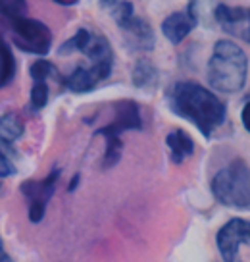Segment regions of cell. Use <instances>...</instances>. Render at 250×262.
<instances>
[{
	"instance_id": "obj_31",
	"label": "cell",
	"mask_w": 250,
	"mask_h": 262,
	"mask_svg": "<svg viewBox=\"0 0 250 262\" xmlns=\"http://www.w3.org/2000/svg\"><path fill=\"white\" fill-rule=\"evenodd\" d=\"M2 193H4V191H2V181H0V195H2Z\"/></svg>"
},
{
	"instance_id": "obj_18",
	"label": "cell",
	"mask_w": 250,
	"mask_h": 262,
	"mask_svg": "<svg viewBox=\"0 0 250 262\" xmlns=\"http://www.w3.org/2000/svg\"><path fill=\"white\" fill-rule=\"evenodd\" d=\"M29 75H31V79L35 83L37 81L47 83V79H50V77H54V79H58V81L62 83V77H64V75L58 74V68L52 64L50 60H47V58L35 60V62L29 66Z\"/></svg>"
},
{
	"instance_id": "obj_11",
	"label": "cell",
	"mask_w": 250,
	"mask_h": 262,
	"mask_svg": "<svg viewBox=\"0 0 250 262\" xmlns=\"http://www.w3.org/2000/svg\"><path fill=\"white\" fill-rule=\"evenodd\" d=\"M196 27H198V21H194L185 10H179V12H171L170 16H166L162 19L160 31L166 41H170L173 47H177Z\"/></svg>"
},
{
	"instance_id": "obj_17",
	"label": "cell",
	"mask_w": 250,
	"mask_h": 262,
	"mask_svg": "<svg viewBox=\"0 0 250 262\" xmlns=\"http://www.w3.org/2000/svg\"><path fill=\"white\" fill-rule=\"evenodd\" d=\"M90 37H93V31H89L87 27H79L70 39H65V41L60 45L58 54H60V56H70V54H75V52H81V54H83V50L87 49V45H89Z\"/></svg>"
},
{
	"instance_id": "obj_3",
	"label": "cell",
	"mask_w": 250,
	"mask_h": 262,
	"mask_svg": "<svg viewBox=\"0 0 250 262\" xmlns=\"http://www.w3.org/2000/svg\"><path fill=\"white\" fill-rule=\"evenodd\" d=\"M214 199L235 210H250V166L237 158L214 173L210 181Z\"/></svg>"
},
{
	"instance_id": "obj_21",
	"label": "cell",
	"mask_w": 250,
	"mask_h": 262,
	"mask_svg": "<svg viewBox=\"0 0 250 262\" xmlns=\"http://www.w3.org/2000/svg\"><path fill=\"white\" fill-rule=\"evenodd\" d=\"M49 98H50L49 83L44 81L33 83L31 93H29V110H33V112L42 110V108L49 104Z\"/></svg>"
},
{
	"instance_id": "obj_28",
	"label": "cell",
	"mask_w": 250,
	"mask_h": 262,
	"mask_svg": "<svg viewBox=\"0 0 250 262\" xmlns=\"http://www.w3.org/2000/svg\"><path fill=\"white\" fill-rule=\"evenodd\" d=\"M79 181H81V176H79V173H75V176L72 178V181H70V185H67V191H70V193H73V191H75V187L79 185Z\"/></svg>"
},
{
	"instance_id": "obj_30",
	"label": "cell",
	"mask_w": 250,
	"mask_h": 262,
	"mask_svg": "<svg viewBox=\"0 0 250 262\" xmlns=\"http://www.w3.org/2000/svg\"><path fill=\"white\" fill-rule=\"evenodd\" d=\"M4 254V243H2V237H0V256Z\"/></svg>"
},
{
	"instance_id": "obj_12",
	"label": "cell",
	"mask_w": 250,
	"mask_h": 262,
	"mask_svg": "<svg viewBox=\"0 0 250 262\" xmlns=\"http://www.w3.org/2000/svg\"><path fill=\"white\" fill-rule=\"evenodd\" d=\"M100 81L102 79L98 77V74L90 66H77L70 74L62 77V85L75 95H87V93L97 89V85Z\"/></svg>"
},
{
	"instance_id": "obj_24",
	"label": "cell",
	"mask_w": 250,
	"mask_h": 262,
	"mask_svg": "<svg viewBox=\"0 0 250 262\" xmlns=\"http://www.w3.org/2000/svg\"><path fill=\"white\" fill-rule=\"evenodd\" d=\"M200 8H202V0H187L185 12L193 17L194 21L200 24Z\"/></svg>"
},
{
	"instance_id": "obj_26",
	"label": "cell",
	"mask_w": 250,
	"mask_h": 262,
	"mask_svg": "<svg viewBox=\"0 0 250 262\" xmlns=\"http://www.w3.org/2000/svg\"><path fill=\"white\" fill-rule=\"evenodd\" d=\"M120 0H98V6L102 10H112Z\"/></svg>"
},
{
	"instance_id": "obj_20",
	"label": "cell",
	"mask_w": 250,
	"mask_h": 262,
	"mask_svg": "<svg viewBox=\"0 0 250 262\" xmlns=\"http://www.w3.org/2000/svg\"><path fill=\"white\" fill-rule=\"evenodd\" d=\"M27 0H0V19L4 21L27 16Z\"/></svg>"
},
{
	"instance_id": "obj_25",
	"label": "cell",
	"mask_w": 250,
	"mask_h": 262,
	"mask_svg": "<svg viewBox=\"0 0 250 262\" xmlns=\"http://www.w3.org/2000/svg\"><path fill=\"white\" fill-rule=\"evenodd\" d=\"M241 123L242 127H244V131L250 133V98L244 100V104L241 108Z\"/></svg>"
},
{
	"instance_id": "obj_4",
	"label": "cell",
	"mask_w": 250,
	"mask_h": 262,
	"mask_svg": "<svg viewBox=\"0 0 250 262\" xmlns=\"http://www.w3.org/2000/svg\"><path fill=\"white\" fill-rule=\"evenodd\" d=\"M6 25L12 31L16 49H19L21 52L35 54V56H47L52 50L54 35L44 21L24 16L10 19V21H6Z\"/></svg>"
},
{
	"instance_id": "obj_15",
	"label": "cell",
	"mask_w": 250,
	"mask_h": 262,
	"mask_svg": "<svg viewBox=\"0 0 250 262\" xmlns=\"http://www.w3.org/2000/svg\"><path fill=\"white\" fill-rule=\"evenodd\" d=\"M160 81V72L150 58L141 56L131 68V83L135 89H152Z\"/></svg>"
},
{
	"instance_id": "obj_27",
	"label": "cell",
	"mask_w": 250,
	"mask_h": 262,
	"mask_svg": "<svg viewBox=\"0 0 250 262\" xmlns=\"http://www.w3.org/2000/svg\"><path fill=\"white\" fill-rule=\"evenodd\" d=\"M54 4L58 6H65V8H70V6H75V4H79L81 0H52Z\"/></svg>"
},
{
	"instance_id": "obj_5",
	"label": "cell",
	"mask_w": 250,
	"mask_h": 262,
	"mask_svg": "<svg viewBox=\"0 0 250 262\" xmlns=\"http://www.w3.org/2000/svg\"><path fill=\"white\" fill-rule=\"evenodd\" d=\"M223 262H250V220L231 218L216 235Z\"/></svg>"
},
{
	"instance_id": "obj_19",
	"label": "cell",
	"mask_w": 250,
	"mask_h": 262,
	"mask_svg": "<svg viewBox=\"0 0 250 262\" xmlns=\"http://www.w3.org/2000/svg\"><path fill=\"white\" fill-rule=\"evenodd\" d=\"M104 141L106 148L104 155H102V170H108L120 162L121 152H123V143H121V137H104Z\"/></svg>"
},
{
	"instance_id": "obj_1",
	"label": "cell",
	"mask_w": 250,
	"mask_h": 262,
	"mask_svg": "<svg viewBox=\"0 0 250 262\" xmlns=\"http://www.w3.org/2000/svg\"><path fill=\"white\" fill-rule=\"evenodd\" d=\"M166 102L173 114L193 123L204 139L221 127L227 120V104L214 93L196 81H175L166 91Z\"/></svg>"
},
{
	"instance_id": "obj_2",
	"label": "cell",
	"mask_w": 250,
	"mask_h": 262,
	"mask_svg": "<svg viewBox=\"0 0 250 262\" xmlns=\"http://www.w3.org/2000/svg\"><path fill=\"white\" fill-rule=\"evenodd\" d=\"M206 77L214 93L235 95L248 79V56L231 39H219L212 49Z\"/></svg>"
},
{
	"instance_id": "obj_16",
	"label": "cell",
	"mask_w": 250,
	"mask_h": 262,
	"mask_svg": "<svg viewBox=\"0 0 250 262\" xmlns=\"http://www.w3.org/2000/svg\"><path fill=\"white\" fill-rule=\"evenodd\" d=\"M17 75V60L16 54L4 37H0V89L10 87Z\"/></svg>"
},
{
	"instance_id": "obj_29",
	"label": "cell",
	"mask_w": 250,
	"mask_h": 262,
	"mask_svg": "<svg viewBox=\"0 0 250 262\" xmlns=\"http://www.w3.org/2000/svg\"><path fill=\"white\" fill-rule=\"evenodd\" d=\"M0 262H14V260H12V258H10L8 254L4 253V254H2V256H0Z\"/></svg>"
},
{
	"instance_id": "obj_14",
	"label": "cell",
	"mask_w": 250,
	"mask_h": 262,
	"mask_svg": "<svg viewBox=\"0 0 250 262\" xmlns=\"http://www.w3.org/2000/svg\"><path fill=\"white\" fill-rule=\"evenodd\" d=\"M166 147L170 150V160L173 164H183L189 156L194 155V141L185 129H173L166 135Z\"/></svg>"
},
{
	"instance_id": "obj_10",
	"label": "cell",
	"mask_w": 250,
	"mask_h": 262,
	"mask_svg": "<svg viewBox=\"0 0 250 262\" xmlns=\"http://www.w3.org/2000/svg\"><path fill=\"white\" fill-rule=\"evenodd\" d=\"M83 54L89 58L90 68L98 74V77L104 81L108 79L113 72V62H116V56H113V49L110 41L106 39L104 35L100 33H93L87 49L83 50Z\"/></svg>"
},
{
	"instance_id": "obj_22",
	"label": "cell",
	"mask_w": 250,
	"mask_h": 262,
	"mask_svg": "<svg viewBox=\"0 0 250 262\" xmlns=\"http://www.w3.org/2000/svg\"><path fill=\"white\" fill-rule=\"evenodd\" d=\"M110 14H112V19L116 21V25L121 27V25L127 24L131 17L135 16V6H133L131 0H120V2L110 10Z\"/></svg>"
},
{
	"instance_id": "obj_13",
	"label": "cell",
	"mask_w": 250,
	"mask_h": 262,
	"mask_svg": "<svg viewBox=\"0 0 250 262\" xmlns=\"http://www.w3.org/2000/svg\"><path fill=\"white\" fill-rule=\"evenodd\" d=\"M25 133V125L21 118L14 112H6L0 116V150H4L12 158L16 156V147L14 143L19 141Z\"/></svg>"
},
{
	"instance_id": "obj_7",
	"label": "cell",
	"mask_w": 250,
	"mask_h": 262,
	"mask_svg": "<svg viewBox=\"0 0 250 262\" xmlns=\"http://www.w3.org/2000/svg\"><path fill=\"white\" fill-rule=\"evenodd\" d=\"M113 120L95 131L97 137H121L125 131H139L143 129V116L141 106L131 98H123L112 104Z\"/></svg>"
},
{
	"instance_id": "obj_23",
	"label": "cell",
	"mask_w": 250,
	"mask_h": 262,
	"mask_svg": "<svg viewBox=\"0 0 250 262\" xmlns=\"http://www.w3.org/2000/svg\"><path fill=\"white\" fill-rule=\"evenodd\" d=\"M16 173V164H14V158L10 155H6L4 150H0V180L4 178H10Z\"/></svg>"
},
{
	"instance_id": "obj_8",
	"label": "cell",
	"mask_w": 250,
	"mask_h": 262,
	"mask_svg": "<svg viewBox=\"0 0 250 262\" xmlns=\"http://www.w3.org/2000/svg\"><path fill=\"white\" fill-rule=\"evenodd\" d=\"M214 19L221 27V31L250 45V8L218 4L214 8Z\"/></svg>"
},
{
	"instance_id": "obj_9",
	"label": "cell",
	"mask_w": 250,
	"mask_h": 262,
	"mask_svg": "<svg viewBox=\"0 0 250 262\" xmlns=\"http://www.w3.org/2000/svg\"><path fill=\"white\" fill-rule=\"evenodd\" d=\"M120 31L123 33V45L131 52H152L156 49V33L145 17L135 14L127 24L121 25Z\"/></svg>"
},
{
	"instance_id": "obj_6",
	"label": "cell",
	"mask_w": 250,
	"mask_h": 262,
	"mask_svg": "<svg viewBox=\"0 0 250 262\" xmlns=\"http://www.w3.org/2000/svg\"><path fill=\"white\" fill-rule=\"evenodd\" d=\"M60 173H62L60 168H52V172L47 178H42V180H27L19 185L21 193H24V196L29 203V210H27L29 222L39 224L44 218L47 205H49V201L54 195V191H56Z\"/></svg>"
}]
</instances>
